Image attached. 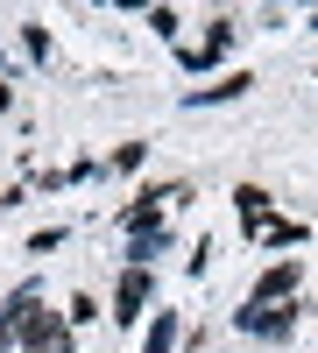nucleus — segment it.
<instances>
[{
  "instance_id": "1",
  "label": "nucleus",
  "mask_w": 318,
  "mask_h": 353,
  "mask_svg": "<svg viewBox=\"0 0 318 353\" xmlns=\"http://www.w3.org/2000/svg\"><path fill=\"white\" fill-rule=\"evenodd\" d=\"M21 346H28V353H71V325H64V318H50V311L36 304V311L21 318Z\"/></svg>"
},
{
  "instance_id": "2",
  "label": "nucleus",
  "mask_w": 318,
  "mask_h": 353,
  "mask_svg": "<svg viewBox=\"0 0 318 353\" xmlns=\"http://www.w3.org/2000/svg\"><path fill=\"white\" fill-rule=\"evenodd\" d=\"M141 311H149V269H128L121 290H113V318H121V325H135Z\"/></svg>"
},
{
  "instance_id": "3",
  "label": "nucleus",
  "mask_w": 318,
  "mask_h": 353,
  "mask_svg": "<svg viewBox=\"0 0 318 353\" xmlns=\"http://www.w3.org/2000/svg\"><path fill=\"white\" fill-rule=\"evenodd\" d=\"M297 276H304L297 261H276V269H269L262 283H255V297H248V304H283V297H290V290H297Z\"/></svg>"
},
{
  "instance_id": "4",
  "label": "nucleus",
  "mask_w": 318,
  "mask_h": 353,
  "mask_svg": "<svg viewBox=\"0 0 318 353\" xmlns=\"http://www.w3.org/2000/svg\"><path fill=\"white\" fill-rule=\"evenodd\" d=\"M226 43H234V21H212V36H206V50H184V64H191V71H206V64H219V57H226Z\"/></svg>"
},
{
  "instance_id": "5",
  "label": "nucleus",
  "mask_w": 318,
  "mask_h": 353,
  "mask_svg": "<svg viewBox=\"0 0 318 353\" xmlns=\"http://www.w3.org/2000/svg\"><path fill=\"white\" fill-rule=\"evenodd\" d=\"M170 346H177V311H156L141 332V353H170Z\"/></svg>"
},
{
  "instance_id": "6",
  "label": "nucleus",
  "mask_w": 318,
  "mask_h": 353,
  "mask_svg": "<svg viewBox=\"0 0 318 353\" xmlns=\"http://www.w3.org/2000/svg\"><path fill=\"white\" fill-rule=\"evenodd\" d=\"M248 85H255V78H248V71H234V78H219V85H206V92H191L184 106H219V99H241Z\"/></svg>"
},
{
  "instance_id": "7",
  "label": "nucleus",
  "mask_w": 318,
  "mask_h": 353,
  "mask_svg": "<svg viewBox=\"0 0 318 353\" xmlns=\"http://www.w3.org/2000/svg\"><path fill=\"white\" fill-rule=\"evenodd\" d=\"M234 205H241L248 233H262V219H269V191H262V184H241V191H234Z\"/></svg>"
},
{
  "instance_id": "8",
  "label": "nucleus",
  "mask_w": 318,
  "mask_h": 353,
  "mask_svg": "<svg viewBox=\"0 0 318 353\" xmlns=\"http://www.w3.org/2000/svg\"><path fill=\"white\" fill-rule=\"evenodd\" d=\"M50 248H64V226H43L36 241H28V254H50Z\"/></svg>"
},
{
  "instance_id": "9",
  "label": "nucleus",
  "mask_w": 318,
  "mask_h": 353,
  "mask_svg": "<svg viewBox=\"0 0 318 353\" xmlns=\"http://www.w3.org/2000/svg\"><path fill=\"white\" fill-rule=\"evenodd\" d=\"M92 311H99V304L85 297V290H78V297H71V311H64V318H71V325H92Z\"/></svg>"
}]
</instances>
